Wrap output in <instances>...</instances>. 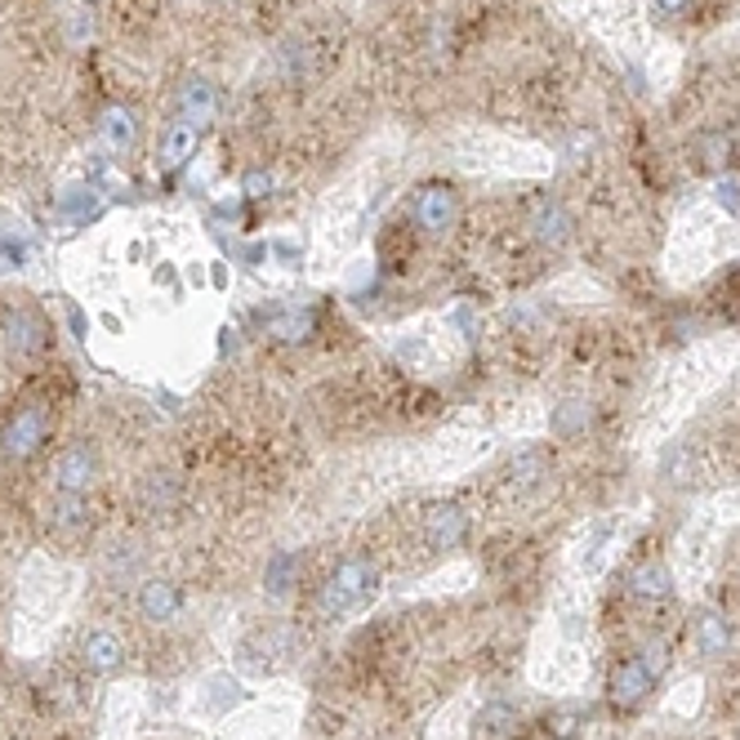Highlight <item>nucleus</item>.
I'll list each match as a JSON object with an SVG mask.
<instances>
[{
    "label": "nucleus",
    "instance_id": "obj_1",
    "mask_svg": "<svg viewBox=\"0 0 740 740\" xmlns=\"http://www.w3.org/2000/svg\"><path fill=\"white\" fill-rule=\"evenodd\" d=\"M375 584H379L375 562H366V558H349V562H339V567L330 571V580L322 584V594H317V611H322L326 620L349 616V611H357V607L375 594Z\"/></svg>",
    "mask_w": 740,
    "mask_h": 740
},
{
    "label": "nucleus",
    "instance_id": "obj_2",
    "mask_svg": "<svg viewBox=\"0 0 740 740\" xmlns=\"http://www.w3.org/2000/svg\"><path fill=\"white\" fill-rule=\"evenodd\" d=\"M49 428H54V415L45 407H23L10 424H5V437H0V451L10 460H32L45 441H49Z\"/></svg>",
    "mask_w": 740,
    "mask_h": 740
},
{
    "label": "nucleus",
    "instance_id": "obj_3",
    "mask_svg": "<svg viewBox=\"0 0 740 740\" xmlns=\"http://www.w3.org/2000/svg\"><path fill=\"white\" fill-rule=\"evenodd\" d=\"M456 219H460V192H456L451 183H428V187H420V196H415V223H420L428 236L451 232Z\"/></svg>",
    "mask_w": 740,
    "mask_h": 740
},
{
    "label": "nucleus",
    "instance_id": "obj_4",
    "mask_svg": "<svg viewBox=\"0 0 740 740\" xmlns=\"http://www.w3.org/2000/svg\"><path fill=\"white\" fill-rule=\"evenodd\" d=\"M652 687H656V674L643 665V656H633V660H620V665L611 669V678H607V696H611L616 709H638V705L647 701Z\"/></svg>",
    "mask_w": 740,
    "mask_h": 740
},
{
    "label": "nucleus",
    "instance_id": "obj_5",
    "mask_svg": "<svg viewBox=\"0 0 740 740\" xmlns=\"http://www.w3.org/2000/svg\"><path fill=\"white\" fill-rule=\"evenodd\" d=\"M98 477V456L89 441H72V447L54 460V486L68 490V496H85Z\"/></svg>",
    "mask_w": 740,
    "mask_h": 740
},
{
    "label": "nucleus",
    "instance_id": "obj_6",
    "mask_svg": "<svg viewBox=\"0 0 740 740\" xmlns=\"http://www.w3.org/2000/svg\"><path fill=\"white\" fill-rule=\"evenodd\" d=\"M469 535V513L460 505H433L424 513V545L447 554V549H460Z\"/></svg>",
    "mask_w": 740,
    "mask_h": 740
},
{
    "label": "nucleus",
    "instance_id": "obj_7",
    "mask_svg": "<svg viewBox=\"0 0 740 740\" xmlns=\"http://www.w3.org/2000/svg\"><path fill=\"white\" fill-rule=\"evenodd\" d=\"M81 665L89 674H98V678H112L125 665V643L108 629H94V633L81 638Z\"/></svg>",
    "mask_w": 740,
    "mask_h": 740
},
{
    "label": "nucleus",
    "instance_id": "obj_8",
    "mask_svg": "<svg viewBox=\"0 0 740 740\" xmlns=\"http://www.w3.org/2000/svg\"><path fill=\"white\" fill-rule=\"evenodd\" d=\"M215 112H219L215 85H210L206 76H187V81L179 85V121H192L196 130H202V125L215 121Z\"/></svg>",
    "mask_w": 740,
    "mask_h": 740
},
{
    "label": "nucleus",
    "instance_id": "obj_9",
    "mask_svg": "<svg viewBox=\"0 0 740 740\" xmlns=\"http://www.w3.org/2000/svg\"><path fill=\"white\" fill-rule=\"evenodd\" d=\"M138 611H143V620H153V624L174 620V616L183 611L179 584H174V580H143V584H138Z\"/></svg>",
    "mask_w": 740,
    "mask_h": 740
},
{
    "label": "nucleus",
    "instance_id": "obj_10",
    "mask_svg": "<svg viewBox=\"0 0 740 740\" xmlns=\"http://www.w3.org/2000/svg\"><path fill=\"white\" fill-rule=\"evenodd\" d=\"M196 138H202V130H196L192 121H174V125L166 130V138H161L157 170H161V174H179V170L192 161V153H196Z\"/></svg>",
    "mask_w": 740,
    "mask_h": 740
},
{
    "label": "nucleus",
    "instance_id": "obj_11",
    "mask_svg": "<svg viewBox=\"0 0 740 740\" xmlns=\"http://www.w3.org/2000/svg\"><path fill=\"white\" fill-rule=\"evenodd\" d=\"M629 594L643 598V603H665L674 594V580H669V567L660 558H643L633 571H629Z\"/></svg>",
    "mask_w": 740,
    "mask_h": 740
},
{
    "label": "nucleus",
    "instance_id": "obj_12",
    "mask_svg": "<svg viewBox=\"0 0 740 740\" xmlns=\"http://www.w3.org/2000/svg\"><path fill=\"white\" fill-rule=\"evenodd\" d=\"M531 228H535V236L549 245V251H558V245H567L571 241V215L558 206V202H539V210H535V219H531Z\"/></svg>",
    "mask_w": 740,
    "mask_h": 740
},
{
    "label": "nucleus",
    "instance_id": "obj_13",
    "mask_svg": "<svg viewBox=\"0 0 740 740\" xmlns=\"http://www.w3.org/2000/svg\"><path fill=\"white\" fill-rule=\"evenodd\" d=\"M5 339H10L14 353H36L45 343V322L36 313H27V308H14L5 317Z\"/></svg>",
    "mask_w": 740,
    "mask_h": 740
},
{
    "label": "nucleus",
    "instance_id": "obj_14",
    "mask_svg": "<svg viewBox=\"0 0 740 740\" xmlns=\"http://www.w3.org/2000/svg\"><path fill=\"white\" fill-rule=\"evenodd\" d=\"M696 647H701V656H709V660L727 656V647H731V624H727L718 611H701V616H696Z\"/></svg>",
    "mask_w": 740,
    "mask_h": 740
},
{
    "label": "nucleus",
    "instance_id": "obj_15",
    "mask_svg": "<svg viewBox=\"0 0 740 740\" xmlns=\"http://www.w3.org/2000/svg\"><path fill=\"white\" fill-rule=\"evenodd\" d=\"M692 153H696V166H705V170H727V161H731V138H727L723 130H705V134H696Z\"/></svg>",
    "mask_w": 740,
    "mask_h": 740
},
{
    "label": "nucleus",
    "instance_id": "obj_16",
    "mask_svg": "<svg viewBox=\"0 0 740 740\" xmlns=\"http://www.w3.org/2000/svg\"><path fill=\"white\" fill-rule=\"evenodd\" d=\"M98 210H104V196H98L94 183H76V187L63 192V219L85 223V219H94Z\"/></svg>",
    "mask_w": 740,
    "mask_h": 740
},
{
    "label": "nucleus",
    "instance_id": "obj_17",
    "mask_svg": "<svg viewBox=\"0 0 740 740\" xmlns=\"http://www.w3.org/2000/svg\"><path fill=\"white\" fill-rule=\"evenodd\" d=\"M85 518H89L85 496H68V490H59L54 505H49V526H54V531H81Z\"/></svg>",
    "mask_w": 740,
    "mask_h": 740
},
{
    "label": "nucleus",
    "instance_id": "obj_18",
    "mask_svg": "<svg viewBox=\"0 0 740 740\" xmlns=\"http://www.w3.org/2000/svg\"><path fill=\"white\" fill-rule=\"evenodd\" d=\"M505 473H509V486L526 490V486H535L539 477H549V460H545V451H522V456L509 460Z\"/></svg>",
    "mask_w": 740,
    "mask_h": 740
},
{
    "label": "nucleus",
    "instance_id": "obj_19",
    "mask_svg": "<svg viewBox=\"0 0 740 740\" xmlns=\"http://www.w3.org/2000/svg\"><path fill=\"white\" fill-rule=\"evenodd\" d=\"M98 130H104V138H108L112 153H125V147H134V112H130V108H108L104 121H98Z\"/></svg>",
    "mask_w": 740,
    "mask_h": 740
},
{
    "label": "nucleus",
    "instance_id": "obj_20",
    "mask_svg": "<svg viewBox=\"0 0 740 740\" xmlns=\"http://www.w3.org/2000/svg\"><path fill=\"white\" fill-rule=\"evenodd\" d=\"M174 505H179V486H174L170 477H147V482H143V509L153 513V518H157V513H170Z\"/></svg>",
    "mask_w": 740,
    "mask_h": 740
},
{
    "label": "nucleus",
    "instance_id": "obj_21",
    "mask_svg": "<svg viewBox=\"0 0 740 740\" xmlns=\"http://www.w3.org/2000/svg\"><path fill=\"white\" fill-rule=\"evenodd\" d=\"M518 718V705L513 701H490L482 714H477V736H500L505 727H513Z\"/></svg>",
    "mask_w": 740,
    "mask_h": 740
},
{
    "label": "nucleus",
    "instance_id": "obj_22",
    "mask_svg": "<svg viewBox=\"0 0 740 740\" xmlns=\"http://www.w3.org/2000/svg\"><path fill=\"white\" fill-rule=\"evenodd\" d=\"M264 326H268V335H277V339H304V335L313 330V317H308V313H272Z\"/></svg>",
    "mask_w": 740,
    "mask_h": 740
},
{
    "label": "nucleus",
    "instance_id": "obj_23",
    "mask_svg": "<svg viewBox=\"0 0 740 740\" xmlns=\"http://www.w3.org/2000/svg\"><path fill=\"white\" fill-rule=\"evenodd\" d=\"M589 415H594V411H589L584 402H562V407L554 411V433H558V437H575V433H584Z\"/></svg>",
    "mask_w": 740,
    "mask_h": 740
},
{
    "label": "nucleus",
    "instance_id": "obj_24",
    "mask_svg": "<svg viewBox=\"0 0 740 740\" xmlns=\"http://www.w3.org/2000/svg\"><path fill=\"white\" fill-rule=\"evenodd\" d=\"M580 727H584V709H575V705L554 709V714L545 718V731H549L554 740H575V736H580Z\"/></svg>",
    "mask_w": 740,
    "mask_h": 740
},
{
    "label": "nucleus",
    "instance_id": "obj_25",
    "mask_svg": "<svg viewBox=\"0 0 740 740\" xmlns=\"http://www.w3.org/2000/svg\"><path fill=\"white\" fill-rule=\"evenodd\" d=\"M290 571H300V558H294V554H277L272 562H268V594H286V589H290Z\"/></svg>",
    "mask_w": 740,
    "mask_h": 740
},
{
    "label": "nucleus",
    "instance_id": "obj_26",
    "mask_svg": "<svg viewBox=\"0 0 740 740\" xmlns=\"http://www.w3.org/2000/svg\"><path fill=\"white\" fill-rule=\"evenodd\" d=\"M714 196H718V206L727 215H740V179L736 174H718L714 179Z\"/></svg>",
    "mask_w": 740,
    "mask_h": 740
},
{
    "label": "nucleus",
    "instance_id": "obj_27",
    "mask_svg": "<svg viewBox=\"0 0 740 740\" xmlns=\"http://www.w3.org/2000/svg\"><path fill=\"white\" fill-rule=\"evenodd\" d=\"M268 187H272V179H268L264 170H251V174L241 179V192H245V196H268Z\"/></svg>",
    "mask_w": 740,
    "mask_h": 740
},
{
    "label": "nucleus",
    "instance_id": "obj_28",
    "mask_svg": "<svg viewBox=\"0 0 740 740\" xmlns=\"http://www.w3.org/2000/svg\"><path fill=\"white\" fill-rule=\"evenodd\" d=\"M652 10H656L660 19H678V14L687 10V0H652Z\"/></svg>",
    "mask_w": 740,
    "mask_h": 740
},
{
    "label": "nucleus",
    "instance_id": "obj_29",
    "mask_svg": "<svg viewBox=\"0 0 740 740\" xmlns=\"http://www.w3.org/2000/svg\"><path fill=\"white\" fill-rule=\"evenodd\" d=\"M72 330H76V339H85V330H89V326H85V317H81L76 308H72Z\"/></svg>",
    "mask_w": 740,
    "mask_h": 740
}]
</instances>
